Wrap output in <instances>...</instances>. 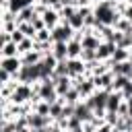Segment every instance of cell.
Segmentation results:
<instances>
[{"label":"cell","instance_id":"20","mask_svg":"<svg viewBox=\"0 0 132 132\" xmlns=\"http://www.w3.org/2000/svg\"><path fill=\"white\" fill-rule=\"evenodd\" d=\"M109 60L111 62H126V60H130V52L126 47H116V52H113V56Z\"/></svg>","mask_w":132,"mask_h":132},{"label":"cell","instance_id":"35","mask_svg":"<svg viewBox=\"0 0 132 132\" xmlns=\"http://www.w3.org/2000/svg\"><path fill=\"white\" fill-rule=\"evenodd\" d=\"M76 6H93V0H76Z\"/></svg>","mask_w":132,"mask_h":132},{"label":"cell","instance_id":"37","mask_svg":"<svg viewBox=\"0 0 132 132\" xmlns=\"http://www.w3.org/2000/svg\"><path fill=\"white\" fill-rule=\"evenodd\" d=\"M31 132H47V128H31Z\"/></svg>","mask_w":132,"mask_h":132},{"label":"cell","instance_id":"34","mask_svg":"<svg viewBox=\"0 0 132 132\" xmlns=\"http://www.w3.org/2000/svg\"><path fill=\"white\" fill-rule=\"evenodd\" d=\"M122 16H126L128 21H132V4H130V2H128V6H126V10L122 12Z\"/></svg>","mask_w":132,"mask_h":132},{"label":"cell","instance_id":"32","mask_svg":"<svg viewBox=\"0 0 132 132\" xmlns=\"http://www.w3.org/2000/svg\"><path fill=\"white\" fill-rule=\"evenodd\" d=\"M120 93H122V97H124V99H128V97H132V80H128V82L124 85V89H122Z\"/></svg>","mask_w":132,"mask_h":132},{"label":"cell","instance_id":"9","mask_svg":"<svg viewBox=\"0 0 132 132\" xmlns=\"http://www.w3.org/2000/svg\"><path fill=\"white\" fill-rule=\"evenodd\" d=\"M113 78H116V74H113L111 70L105 72V74H101V76H93L95 87H97V89H105V91H111V87H113Z\"/></svg>","mask_w":132,"mask_h":132},{"label":"cell","instance_id":"2","mask_svg":"<svg viewBox=\"0 0 132 132\" xmlns=\"http://www.w3.org/2000/svg\"><path fill=\"white\" fill-rule=\"evenodd\" d=\"M72 37H74V29L66 21H62L60 25L52 29V41H70Z\"/></svg>","mask_w":132,"mask_h":132},{"label":"cell","instance_id":"25","mask_svg":"<svg viewBox=\"0 0 132 132\" xmlns=\"http://www.w3.org/2000/svg\"><path fill=\"white\" fill-rule=\"evenodd\" d=\"M128 80H132V78H130V76H124V74H118V76L113 78V87H111V91H122L124 85H126Z\"/></svg>","mask_w":132,"mask_h":132},{"label":"cell","instance_id":"40","mask_svg":"<svg viewBox=\"0 0 132 132\" xmlns=\"http://www.w3.org/2000/svg\"><path fill=\"white\" fill-rule=\"evenodd\" d=\"M113 2H120V0H113Z\"/></svg>","mask_w":132,"mask_h":132},{"label":"cell","instance_id":"28","mask_svg":"<svg viewBox=\"0 0 132 132\" xmlns=\"http://www.w3.org/2000/svg\"><path fill=\"white\" fill-rule=\"evenodd\" d=\"M35 41H52V31H50L47 27H45V29H41V31H37Z\"/></svg>","mask_w":132,"mask_h":132},{"label":"cell","instance_id":"33","mask_svg":"<svg viewBox=\"0 0 132 132\" xmlns=\"http://www.w3.org/2000/svg\"><path fill=\"white\" fill-rule=\"evenodd\" d=\"M31 23H33L35 31H41V29H45V23H43V19H41V16H35V19L31 21Z\"/></svg>","mask_w":132,"mask_h":132},{"label":"cell","instance_id":"17","mask_svg":"<svg viewBox=\"0 0 132 132\" xmlns=\"http://www.w3.org/2000/svg\"><path fill=\"white\" fill-rule=\"evenodd\" d=\"M62 101H64L66 105H76V103H80V101H82V97H80V93L72 87L66 95H62Z\"/></svg>","mask_w":132,"mask_h":132},{"label":"cell","instance_id":"23","mask_svg":"<svg viewBox=\"0 0 132 132\" xmlns=\"http://www.w3.org/2000/svg\"><path fill=\"white\" fill-rule=\"evenodd\" d=\"M113 29H116V31L126 33V31H130V29H132V21H128L126 16H120V19H118V23L113 25Z\"/></svg>","mask_w":132,"mask_h":132},{"label":"cell","instance_id":"3","mask_svg":"<svg viewBox=\"0 0 132 132\" xmlns=\"http://www.w3.org/2000/svg\"><path fill=\"white\" fill-rule=\"evenodd\" d=\"M21 66H23V60H21V56H12V58H0V68L2 70H6V72H10L12 76L21 70Z\"/></svg>","mask_w":132,"mask_h":132},{"label":"cell","instance_id":"27","mask_svg":"<svg viewBox=\"0 0 132 132\" xmlns=\"http://www.w3.org/2000/svg\"><path fill=\"white\" fill-rule=\"evenodd\" d=\"M80 60H82L85 64H89V62H95V60H97V50H82V54H80Z\"/></svg>","mask_w":132,"mask_h":132},{"label":"cell","instance_id":"6","mask_svg":"<svg viewBox=\"0 0 132 132\" xmlns=\"http://www.w3.org/2000/svg\"><path fill=\"white\" fill-rule=\"evenodd\" d=\"M54 78V82H56V91H58V95L62 97V95H66L72 87H74V78L72 76H52Z\"/></svg>","mask_w":132,"mask_h":132},{"label":"cell","instance_id":"39","mask_svg":"<svg viewBox=\"0 0 132 132\" xmlns=\"http://www.w3.org/2000/svg\"><path fill=\"white\" fill-rule=\"evenodd\" d=\"M97 2H101V0H93V4H97Z\"/></svg>","mask_w":132,"mask_h":132},{"label":"cell","instance_id":"1","mask_svg":"<svg viewBox=\"0 0 132 132\" xmlns=\"http://www.w3.org/2000/svg\"><path fill=\"white\" fill-rule=\"evenodd\" d=\"M93 14L97 16L99 23L109 25V27H113V25L118 23V19L122 16V14L116 10V2H113V0H101V2L93 4Z\"/></svg>","mask_w":132,"mask_h":132},{"label":"cell","instance_id":"38","mask_svg":"<svg viewBox=\"0 0 132 132\" xmlns=\"http://www.w3.org/2000/svg\"><path fill=\"white\" fill-rule=\"evenodd\" d=\"M128 52H130V60H132V47H130V50H128Z\"/></svg>","mask_w":132,"mask_h":132},{"label":"cell","instance_id":"13","mask_svg":"<svg viewBox=\"0 0 132 132\" xmlns=\"http://www.w3.org/2000/svg\"><path fill=\"white\" fill-rule=\"evenodd\" d=\"M122 101H124V97H122L120 91H109V97H107V105H105V109H107V111H118V107L122 105Z\"/></svg>","mask_w":132,"mask_h":132},{"label":"cell","instance_id":"21","mask_svg":"<svg viewBox=\"0 0 132 132\" xmlns=\"http://www.w3.org/2000/svg\"><path fill=\"white\" fill-rule=\"evenodd\" d=\"M31 50H35V39H33V37H25V39L19 43V54L23 56V54H27V52H31Z\"/></svg>","mask_w":132,"mask_h":132},{"label":"cell","instance_id":"29","mask_svg":"<svg viewBox=\"0 0 132 132\" xmlns=\"http://www.w3.org/2000/svg\"><path fill=\"white\" fill-rule=\"evenodd\" d=\"M120 118H122V116H120L118 111H105V122L111 124V126H116V124L120 122Z\"/></svg>","mask_w":132,"mask_h":132},{"label":"cell","instance_id":"4","mask_svg":"<svg viewBox=\"0 0 132 132\" xmlns=\"http://www.w3.org/2000/svg\"><path fill=\"white\" fill-rule=\"evenodd\" d=\"M68 74H70L72 78L85 76V74H87V64H85L80 58H68Z\"/></svg>","mask_w":132,"mask_h":132},{"label":"cell","instance_id":"31","mask_svg":"<svg viewBox=\"0 0 132 132\" xmlns=\"http://www.w3.org/2000/svg\"><path fill=\"white\" fill-rule=\"evenodd\" d=\"M12 78H14V76H12L10 72H6V70H2V68H0V85H6V82H10Z\"/></svg>","mask_w":132,"mask_h":132},{"label":"cell","instance_id":"8","mask_svg":"<svg viewBox=\"0 0 132 132\" xmlns=\"http://www.w3.org/2000/svg\"><path fill=\"white\" fill-rule=\"evenodd\" d=\"M74 116L85 124V122H91V120L95 118V111H93L85 101H80V103H76V107H74Z\"/></svg>","mask_w":132,"mask_h":132},{"label":"cell","instance_id":"7","mask_svg":"<svg viewBox=\"0 0 132 132\" xmlns=\"http://www.w3.org/2000/svg\"><path fill=\"white\" fill-rule=\"evenodd\" d=\"M41 19H43V23H45V27L52 31L56 25H60L62 23V19H60V12L56 10V8H52V6H47L45 8V12L41 14Z\"/></svg>","mask_w":132,"mask_h":132},{"label":"cell","instance_id":"22","mask_svg":"<svg viewBox=\"0 0 132 132\" xmlns=\"http://www.w3.org/2000/svg\"><path fill=\"white\" fill-rule=\"evenodd\" d=\"M66 74H68V60H58V64L54 68V76H66Z\"/></svg>","mask_w":132,"mask_h":132},{"label":"cell","instance_id":"11","mask_svg":"<svg viewBox=\"0 0 132 132\" xmlns=\"http://www.w3.org/2000/svg\"><path fill=\"white\" fill-rule=\"evenodd\" d=\"M35 16H39V14H37V10H35L33 4H29V6H25L23 10L16 12V21H19V25H21V23H31Z\"/></svg>","mask_w":132,"mask_h":132},{"label":"cell","instance_id":"14","mask_svg":"<svg viewBox=\"0 0 132 132\" xmlns=\"http://www.w3.org/2000/svg\"><path fill=\"white\" fill-rule=\"evenodd\" d=\"M41 58H43V54H41V52H37V50H31V52H27V54H23V56H21V60H23V64H25V66H35V64H39V62H41Z\"/></svg>","mask_w":132,"mask_h":132},{"label":"cell","instance_id":"12","mask_svg":"<svg viewBox=\"0 0 132 132\" xmlns=\"http://www.w3.org/2000/svg\"><path fill=\"white\" fill-rule=\"evenodd\" d=\"M52 54L56 56V60H68V41H54Z\"/></svg>","mask_w":132,"mask_h":132},{"label":"cell","instance_id":"30","mask_svg":"<svg viewBox=\"0 0 132 132\" xmlns=\"http://www.w3.org/2000/svg\"><path fill=\"white\" fill-rule=\"evenodd\" d=\"M10 37H12V41H14L16 45H19V43H21V41H23V39H25L27 35H25V33L21 31V29H16V31H12V33H10Z\"/></svg>","mask_w":132,"mask_h":132},{"label":"cell","instance_id":"19","mask_svg":"<svg viewBox=\"0 0 132 132\" xmlns=\"http://www.w3.org/2000/svg\"><path fill=\"white\" fill-rule=\"evenodd\" d=\"M62 111H64V101H62V97H60L58 101H54V103H52V107H50V118L56 122V120H60V118H62Z\"/></svg>","mask_w":132,"mask_h":132},{"label":"cell","instance_id":"36","mask_svg":"<svg viewBox=\"0 0 132 132\" xmlns=\"http://www.w3.org/2000/svg\"><path fill=\"white\" fill-rule=\"evenodd\" d=\"M66 132H85V130H82V126H80V128H70V130H66Z\"/></svg>","mask_w":132,"mask_h":132},{"label":"cell","instance_id":"24","mask_svg":"<svg viewBox=\"0 0 132 132\" xmlns=\"http://www.w3.org/2000/svg\"><path fill=\"white\" fill-rule=\"evenodd\" d=\"M76 10H78V6H62L58 12H60V19H62V21H68L70 16L76 14Z\"/></svg>","mask_w":132,"mask_h":132},{"label":"cell","instance_id":"26","mask_svg":"<svg viewBox=\"0 0 132 132\" xmlns=\"http://www.w3.org/2000/svg\"><path fill=\"white\" fill-rule=\"evenodd\" d=\"M19 29H21L27 37H33V39H35V35H37V31H35L33 23H21V25H19Z\"/></svg>","mask_w":132,"mask_h":132},{"label":"cell","instance_id":"15","mask_svg":"<svg viewBox=\"0 0 132 132\" xmlns=\"http://www.w3.org/2000/svg\"><path fill=\"white\" fill-rule=\"evenodd\" d=\"M12 56H21V54H19V45H16L14 41L2 43V45H0V58H12Z\"/></svg>","mask_w":132,"mask_h":132},{"label":"cell","instance_id":"16","mask_svg":"<svg viewBox=\"0 0 132 132\" xmlns=\"http://www.w3.org/2000/svg\"><path fill=\"white\" fill-rule=\"evenodd\" d=\"M82 41L80 39H70L68 41V58H80L82 54Z\"/></svg>","mask_w":132,"mask_h":132},{"label":"cell","instance_id":"10","mask_svg":"<svg viewBox=\"0 0 132 132\" xmlns=\"http://www.w3.org/2000/svg\"><path fill=\"white\" fill-rule=\"evenodd\" d=\"M116 43L113 41H101V45L97 47V60H109L116 52Z\"/></svg>","mask_w":132,"mask_h":132},{"label":"cell","instance_id":"5","mask_svg":"<svg viewBox=\"0 0 132 132\" xmlns=\"http://www.w3.org/2000/svg\"><path fill=\"white\" fill-rule=\"evenodd\" d=\"M52 122H54V120H52L50 116H41V113H37V111H31V113L27 116L29 128H47Z\"/></svg>","mask_w":132,"mask_h":132},{"label":"cell","instance_id":"18","mask_svg":"<svg viewBox=\"0 0 132 132\" xmlns=\"http://www.w3.org/2000/svg\"><path fill=\"white\" fill-rule=\"evenodd\" d=\"M66 23H68L74 31H85V16H82L78 10H76V14H74V16H70Z\"/></svg>","mask_w":132,"mask_h":132}]
</instances>
